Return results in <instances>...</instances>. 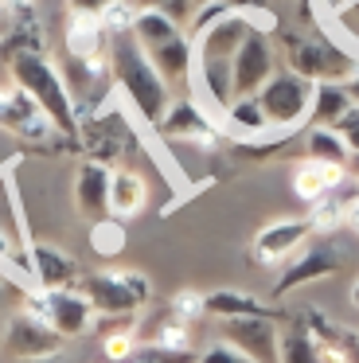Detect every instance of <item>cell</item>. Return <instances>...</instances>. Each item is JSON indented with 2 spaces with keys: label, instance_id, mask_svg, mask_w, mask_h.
Listing matches in <instances>:
<instances>
[{
  "label": "cell",
  "instance_id": "d6a6232c",
  "mask_svg": "<svg viewBox=\"0 0 359 363\" xmlns=\"http://www.w3.org/2000/svg\"><path fill=\"white\" fill-rule=\"evenodd\" d=\"M101 352H106L109 363L129 359V355L137 352V332H133V328H114V332H106V336H101Z\"/></svg>",
  "mask_w": 359,
  "mask_h": 363
},
{
  "label": "cell",
  "instance_id": "2e32d148",
  "mask_svg": "<svg viewBox=\"0 0 359 363\" xmlns=\"http://www.w3.org/2000/svg\"><path fill=\"white\" fill-rule=\"evenodd\" d=\"M343 184H348V164H332V160H316V157H304L293 164V196L304 199V203L332 196Z\"/></svg>",
  "mask_w": 359,
  "mask_h": 363
},
{
  "label": "cell",
  "instance_id": "ffe728a7",
  "mask_svg": "<svg viewBox=\"0 0 359 363\" xmlns=\"http://www.w3.org/2000/svg\"><path fill=\"white\" fill-rule=\"evenodd\" d=\"M148 203V180L133 168H114L109 180V215L117 219H137Z\"/></svg>",
  "mask_w": 359,
  "mask_h": 363
},
{
  "label": "cell",
  "instance_id": "83f0119b",
  "mask_svg": "<svg viewBox=\"0 0 359 363\" xmlns=\"http://www.w3.org/2000/svg\"><path fill=\"white\" fill-rule=\"evenodd\" d=\"M90 250L98 258H117L125 250V219L117 215H101L90 223Z\"/></svg>",
  "mask_w": 359,
  "mask_h": 363
},
{
  "label": "cell",
  "instance_id": "f546056e",
  "mask_svg": "<svg viewBox=\"0 0 359 363\" xmlns=\"http://www.w3.org/2000/svg\"><path fill=\"white\" fill-rule=\"evenodd\" d=\"M153 344H164V347H192V324L187 320H176V316H164L160 324H156V332H153Z\"/></svg>",
  "mask_w": 359,
  "mask_h": 363
},
{
  "label": "cell",
  "instance_id": "6da1fadb",
  "mask_svg": "<svg viewBox=\"0 0 359 363\" xmlns=\"http://www.w3.org/2000/svg\"><path fill=\"white\" fill-rule=\"evenodd\" d=\"M109 71H114V86L121 90L129 110L140 121L156 125L176 94H172V82L156 71V63L148 59V51L140 48V40L133 32L109 35Z\"/></svg>",
  "mask_w": 359,
  "mask_h": 363
},
{
  "label": "cell",
  "instance_id": "d4e9b609",
  "mask_svg": "<svg viewBox=\"0 0 359 363\" xmlns=\"http://www.w3.org/2000/svg\"><path fill=\"white\" fill-rule=\"evenodd\" d=\"M304 157H316V160H332V164H348L351 149L343 141V133L336 125H312L304 133Z\"/></svg>",
  "mask_w": 359,
  "mask_h": 363
},
{
  "label": "cell",
  "instance_id": "3957f363",
  "mask_svg": "<svg viewBox=\"0 0 359 363\" xmlns=\"http://www.w3.org/2000/svg\"><path fill=\"white\" fill-rule=\"evenodd\" d=\"M281 55H285V67L297 74H304V79L312 82H348L351 74L359 71V59L351 55L348 48H340V43L324 40V35H301L293 32L285 40V48H281Z\"/></svg>",
  "mask_w": 359,
  "mask_h": 363
},
{
  "label": "cell",
  "instance_id": "8fae6325",
  "mask_svg": "<svg viewBox=\"0 0 359 363\" xmlns=\"http://www.w3.org/2000/svg\"><path fill=\"white\" fill-rule=\"evenodd\" d=\"M309 235H312L309 219H273L254 235L250 258H254V266H262V269H281L304 242H309Z\"/></svg>",
  "mask_w": 359,
  "mask_h": 363
},
{
  "label": "cell",
  "instance_id": "484cf974",
  "mask_svg": "<svg viewBox=\"0 0 359 363\" xmlns=\"http://www.w3.org/2000/svg\"><path fill=\"white\" fill-rule=\"evenodd\" d=\"M180 32H184V24H176L164 9H140L137 20H133V35L140 40V48H156V43L172 40Z\"/></svg>",
  "mask_w": 359,
  "mask_h": 363
},
{
  "label": "cell",
  "instance_id": "5b68a950",
  "mask_svg": "<svg viewBox=\"0 0 359 363\" xmlns=\"http://www.w3.org/2000/svg\"><path fill=\"white\" fill-rule=\"evenodd\" d=\"M82 293L94 301L98 316H137L153 297V281L140 269H98L82 277Z\"/></svg>",
  "mask_w": 359,
  "mask_h": 363
},
{
  "label": "cell",
  "instance_id": "d590c367",
  "mask_svg": "<svg viewBox=\"0 0 359 363\" xmlns=\"http://www.w3.org/2000/svg\"><path fill=\"white\" fill-rule=\"evenodd\" d=\"M336 129L343 133V141H348V149L359 157V106H351V110H348V118H343Z\"/></svg>",
  "mask_w": 359,
  "mask_h": 363
},
{
  "label": "cell",
  "instance_id": "74e56055",
  "mask_svg": "<svg viewBox=\"0 0 359 363\" xmlns=\"http://www.w3.org/2000/svg\"><path fill=\"white\" fill-rule=\"evenodd\" d=\"M16 258V246H12V235L0 227V262H12Z\"/></svg>",
  "mask_w": 359,
  "mask_h": 363
},
{
  "label": "cell",
  "instance_id": "7bdbcfd3",
  "mask_svg": "<svg viewBox=\"0 0 359 363\" xmlns=\"http://www.w3.org/2000/svg\"><path fill=\"white\" fill-rule=\"evenodd\" d=\"M348 297H351V305H355V308H359V277H355V281H351V289H348Z\"/></svg>",
  "mask_w": 359,
  "mask_h": 363
},
{
  "label": "cell",
  "instance_id": "7402d4cb",
  "mask_svg": "<svg viewBox=\"0 0 359 363\" xmlns=\"http://www.w3.org/2000/svg\"><path fill=\"white\" fill-rule=\"evenodd\" d=\"M207 316L231 320V316H277V313L246 289H215V293H207Z\"/></svg>",
  "mask_w": 359,
  "mask_h": 363
},
{
  "label": "cell",
  "instance_id": "603a6c76",
  "mask_svg": "<svg viewBox=\"0 0 359 363\" xmlns=\"http://www.w3.org/2000/svg\"><path fill=\"white\" fill-rule=\"evenodd\" d=\"M351 94H348V82H316V94H312V113L309 121L312 125H340L351 110Z\"/></svg>",
  "mask_w": 359,
  "mask_h": 363
},
{
  "label": "cell",
  "instance_id": "9a60e30c",
  "mask_svg": "<svg viewBox=\"0 0 359 363\" xmlns=\"http://www.w3.org/2000/svg\"><path fill=\"white\" fill-rule=\"evenodd\" d=\"M109 180H114V168L106 164V160H86V164H78L74 172V207L82 219H101V215H109Z\"/></svg>",
  "mask_w": 359,
  "mask_h": 363
},
{
  "label": "cell",
  "instance_id": "1f68e13d",
  "mask_svg": "<svg viewBox=\"0 0 359 363\" xmlns=\"http://www.w3.org/2000/svg\"><path fill=\"white\" fill-rule=\"evenodd\" d=\"M140 4H133V0H114L106 12H101V24H106L109 35H121V32H133V20H137Z\"/></svg>",
  "mask_w": 359,
  "mask_h": 363
},
{
  "label": "cell",
  "instance_id": "b9f144b4",
  "mask_svg": "<svg viewBox=\"0 0 359 363\" xmlns=\"http://www.w3.org/2000/svg\"><path fill=\"white\" fill-rule=\"evenodd\" d=\"M12 363H59V355H39V359H12Z\"/></svg>",
  "mask_w": 359,
  "mask_h": 363
},
{
  "label": "cell",
  "instance_id": "cb8c5ba5",
  "mask_svg": "<svg viewBox=\"0 0 359 363\" xmlns=\"http://www.w3.org/2000/svg\"><path fill=\"white\" fill-rule=\"evenodd\" d=\"M281 363H320V344L309 320H293L281 328Z\"/></svg>",
  "mask_w": 359,
  "mask_h": 363
},
{
  "label": "cell",
  "instance_id": "7c38bea8",
  "mask_svg": "<svg viewBox=\"0 0 359 363\" xmlns=\"http://www.w3.org/2000/svg\"><path fill=\"white\" fill-rule=\"evenodd\" d=\"M273 74H277V51H273V40H270L265 28H254V32L242 40L238 55H234V98L238 94H258Z\"/></svg>",
  "mask_w": 359,
  "mask_h": 363
},
{
  "label": "cell",
  "instance_id": "836d02e7",
  "mask_svg": "<svg viewBox=\"0 0 359 363\" xmlns=\"http://www.w3.org/2000/svg\"><path fill=\"white\" fill-rule=\"evenodd\" d=\"M199 363H258V359H250L246 352H238V347L226 344V340H215V344H207L199 352Z\"/></svg>",
  "mask_w": 359,
  "mask_h": 363
},
{
  "label": "cell",
  "instance_id": "bcb514c9",
  "mask_svg": "<svg viewBox=\"0 0 359 363\" xmlns=\"http://www.w3.org/2000/svg\"><path fill=\"white\" fill-rule=\"evenodd\" d=\"M199 4H207V0H195V9H199Z\"/></svg>",
  "mask_w": 359,
  "mask_h": 363
},
{
  "label": "cell",
  "instance_id": "d6986e66",
  "mask_svg": "<svg viewBox=\"0 0 359 363\" xmlns=\"http://www.w3.org/2000/svg\"><path fill=\"white\" fill-rule=\"evenodd\" d=\"M145 51H148V59L156 63V71H160L172 86L195 79V40L187 32L172 35V40L156 43V48H145Z\"/></svg>",
  "mask_w": 359,
  "mask_h": 363
},
{
  "label": "cell",
  "instance_id": "4dcf8cb0",
  "mask_svg": "<svg viewBox=\"0 0 359 363\" xmlns=\"http://www.w3.org/2000/svg\"><path fill=\"white\" fill-rule=\"evenodd\" d=\"M133 355H140L145 363H199V352H192V347H164V344H137V352Z\"/></svg>",
  "mask_w": 359,
  "mask_h": 363
},
{
  "label": "cell",
  "instance_id": "7a4b0ae2",
  "mask_svg": "<svg viewBox=\"0 0 359 363\" xmlns=\"http://www.w3.org/2000/svg\"><path fill=\"white\" fill-rule=\"evenodd\" d=\"M8 71H12L16 86H23L47 110V118L59 125V133L67 141H78V106L70 98L67 79H62V67H55L43 51H12Z\"/></svg>",
  "mask_w": 359,
  "mask_h": 363
},
{
  "label": "cell",
  "instance_id": "ba28073f",
  "mask_svg": "<svg viewBox=\"0 0 359 363\" xmlns=\"http://www.w3.org/2000/svg\"><path fill=\"white\" fill-rule=\"evenodd\" d=\"M343 258H348V254H343L340 242H316V246L304 242L301 250H297L293 258L277 269L273 301H285L289 293L301 289V285H312V281H320V277H332L336 269L343 266Z\"/></svg>",
  "mask_w": 359,
  "mask_h": 363
},
{
  "label": "cell",
  "instance_id": "e575fe53",
  "mask_svg": "<svg viewBox=\"0 0 359 363\" xmlns=\"http://www.w3.org/2000/svg\"><path fill=\"white\" fill-rule=\"evenodd\" d=\"M336 28H340L351 43H359V0H351V4H343V9L336 12Z\"/></svg>",
  "mask_w": 359,
  "mask_h": 363
},
{
  "label": "cell",
  "instance_id": "30bf717a",
  "mask_svg": "<svg viewBox=\"0 0 359 363\" xmlns=\"http://www.w3.org/2000/svg\"><path fill=\"white\" fill-rule=\"evenodd\" d=\"M219 340L234 344L258 363H281V324L277 316H231L219 328Z\"/></svg>",
  "mask_w": 359,
  "mask_h": 363
},
{
  "label": "cell",
  "instance_id": "4fadbf2b",
  "mask_svg": "<svg viewBox=\"0 0 359 363\" xmlns=\"http://www.w3.org/2000/svg\"><path fill=\"white\" fill-rule=\"evenodd\" d=\"M43 301H47V320H51V328L59 332L62 340L86 336V332H94V324H98V308H94V301L82 293V285L43 289Z\"/></svg>",
  "mask_w": 359,
  "mask_h": 363
},
{
  "label": "cell",
  "instance_id": "f6af8a7d",
  "mask_svg": "<svg viewBox=\"0 0 359 363\" xmlns=\"http://www.w3.org/2000/svg\"><path fill=\"white\" fill-rule=\"evenodd\" d=\"M8 4H16V9H28L31 0H8Z\"/></svg>",
  "mask_w": 359,
  "mask_h": 363
},
{
  "label": "cell",
  "instance_id": "8d00e7d4",
  "mask_svg": "<svg viewBox=\"0 0 359 363\" xmlns=\"http://www.w3.org/2000/svg\"><path fill=\"white\" fill-rule=\"evenodd\" d=\"M114 0H67V12H90V16H101Z\"/></svg>",
  "mask_w": 359,
  "mask_h": 363
},
{
  "label": "cell",
  "instance_id": "8992f818",
  "mask_svg": "<svg viewBox=\"0 0 359 363\" xmlns=\"http://www.w3.org/2000/svg\"><path fill=\"white\" fill-rule=\"evenodd\" d=\"M133 141H137V137H133L129 118H125L114 102L98 106L94 113H86V118L78 121V145H82L94 160L114 164V160H121L125 152L133 149Z\"/></svg>",
  "mask_w": 359,
  "mask_h": 363
},
{
  "label": "cell",
  "instance_id": "277c9868",
  "mask_svg": "<svg viewBox=\"0 0 359 363\" xmlns=\"http://www.w3.org/2000/svg\"><path fill=\"white\" fill-rule=\"evenodd\" d=\"M312 94H316V82L285 67V71H277L262 90H258V102H262L273 133H293V129H301L304 121H309Z\"/></svg>",
  "mask_w": 359,
  "mask_h": 363
},
{
  "label": "cell",
  "instance_id": "e0dca14e",
  "mask_svg": "<svg viewBox=\"0 0 359 363\" xmlns=\"http://www.w3.org/2000/svg\"><path fill=\"white\" fill-rule=\"evenodd\" d=\"M28 269L43 289H67V285H82V269L67 250L47 242H31L28 246Z\"/></svg>",
  "mask_w": 359,
  "mask_h": 363
},
{
  "label": "cell",
  "instance_id": "60d3db41",
  "mask_svg": "<svg viewBox=\"0 0 359 363\" xmlns=\"http://www.w3.org/2000/svg\"><path fill=\"white\" fill-rule=\"evenodd\" d=\"M348 94H351V102L359 106V71H355V74H351V79H348Z\"/></svg>",
  "mask_w": 359,
  "mask_h": 363
},
{
  "label": "cell",
  "instance_id": "f35d334b",
  "mask_svg": "<svg viewBox=\"0 0 359 363\" xmlns=\"http://www.w3.org/2000/svg\"><path fill=\"white\" fill-rule=\"evenodd\" d=\"M226 9H234V12H246V9H254L258 0H223Z\"/></svg>",
  "mask_w": 359,
  "mask_h": 363
},
{
  "label": "cell",
  "instance_id": "44dd1931",
  "mask_svg": "<svg viewBox=\"0 0 359 363\" xmlns=\"http://www.w3.org/2000/svg\"><path fill=\"white\" fill-rule=\"evenodd\" d=\"M223 121H226V129L234 133V141H254V137L273 133L270 118H265L262 102H258V94H238L223 110Z\"/></svg>",
  "mask_w": 359,
  "mask_h": 363
},
{
  "label": "cell",
  "instance_id": "ab89813d",
  "mask_svg": "<svg viewBox=\"0 0 359 363\" xmlns=\"http://www.w3.org/2000/svg\"><path fill=\"white\" fill-rule=\"evenodd\" d=\"M348 227L359 235V203H348Z\"/></svg>",
  "mask_w": 359,
  "mask_h": 363
},
{
  "label": "cell",
  "instance_id": "5bb4252c",
  "mask_svg": "<svg viewBox=\"0 0 359 363\" xmlns=\"http://www.w3.org/2000/svg\"><path fill=\"white\" fill-rule=\"evenodd\" d=\"M62 336L51 328V324L35 320L28 313H16L12 320L4 324V340H0V352L8 359H39V355H59Z\"/></svg>",
  "mask_w": 359,
  "mask_h": 363
},
{
  "label": "cell",
  "instance_id": "ac0fdd59",
  "mask_svg": "<svg viewBox=\"0 0 359 363\" xmlns=\"http://www.w3.org/2000/svg\"><path fill=\"white\" fill-rule=\"evenodd\" d=\"M62 48H67V55H78V59L106 55L109 51V32H106V24H101V16H90V12H67Z\"/></svg>",
  "mask_w": 359,
  "mask_h": 363
},
{
  "label": "cell",
  "instance_id": "ee69618b",
  "mask_svg": "<svg viewBox=\"0 0 359 363\" xmlns=\"http://www.w3.org/2000/svg\"><path fill=\"white\" fill-rule=\"evenodd\" d=\"M164 0H140V9H160Z\"/></svg>",
  "mask_w": 359,
  "mask_h": 363
},
{
  "label": "cell",
  "instance_id": "9c48e42d",
  "mask_svg": "<svg viewBox=\"0 0 359 363\" xmlns=\"http://www.w3.org/2000/svg\"><path fill=\"white\" fill-rule=\"evenodd\" d=\"M0 129L16 133L20 141H31V145H47V141H59V125L47 118V110L28 94L23 86H8L0 90ZM67 141V137H62Z\"/></svg>",
  "mask_w": 359,
  "mask_h": 363
},
{
  "label": "cell",
  "instance_id": "4316f807",
  "mask_svg": "<svg viewBox=\"0 0 359 363\" xmlns=\"http://www.w3.org/2000/svg\"><path fill=\"white\" fill-rule=\"evenodd\" d=\"M309 227L316 230V235H336V230L348 227V199L340 196V191H332V196L316 199V203H309Z\"/></svg>",
  "mask_w": 359,
  "mask_h": 363
},
{
  "label": "cell",
  "instance_id": "f1b7e54d",
  "mask_svg": "<svg viewBox=\"0 0 359 363\" xmlns=\"http://www.w3.org/2000/svg\"><path fill=\"white\" fill-rule=\"evenodd\" d=\"M168 313L176 316V320H187V324L203 320V316H207V293H199V289H180V293H172Z\"/></svg>",
  "mask_w": 359,
  "mask_h": 363
},
{
  "label": "cell",
  "instance_id": "52a82bcc",
  "mask_svg": "<svg viewBox=\"0 0 359 363\" xmlns=\"http://www.w3.org/2000/svg\"><path fill=\"white\" fill-rule=\"evenodd\" d=\"M153 129L160 133V141H168V145H192V149H203V152L219 149V141H223V137H219L215 118H211V113L203 110L192 94L172 98V106L164 110V118L156 121Z\"/></svg>",
  "mask_w": 359,
  "mask_h": 363
}]
</instances>
